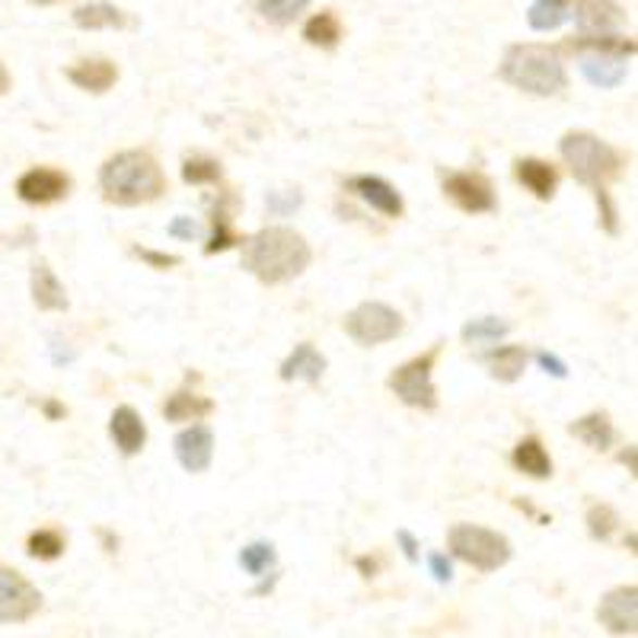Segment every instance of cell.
I'll return each mask as SVG.
<instances>
[{
	"mask_svg": "<svg viewBox=\"0 0 638 638\" xmlns=\"http://www.w3.org/2000/svg\"><path fill=\"white\" fill-rule=\"evenodd\" d=\"M42 610L39 588L16 568L0 565V626L29 623Z\"/></svg>",
	"mask_w": 638,
	"mask_h": 638,
	"instance_id": "9",
	"label": "cell"
},
{
	"mask_svg": "<svg viewBox=\"0 0 638 638\" xmlns=\"http://www.w3.org/2000/svg\"><path fill=\"white\" fill-rule=\"evenodd\" d=\"M29 3H36V7H54V3H61V0H29Z\"/></svg>",
	"mask_w": 638,
	"mask_h": 638,
	"instance_id": "47",
	"label": "cell"
},
{
	"mask_svg": "<svg viewBox=\"0 0 638 638\" xmlns=\"http://www.w3.org/2000/svg\"><path fill=\"white\" fill-rule=\"evenodd\" d=\"M597 620L610 636H636L638 629V588L620 585L606 590L597 606Z\"/></svg>",
	"mask_w": 638,
	"mask_h": 638,
	"instance_id": "11",
	"label": "cell"
},
{
	"mask_svg": "<svg viewBox=\"0 0 638 638\" xmlns=\"http://www.w3.org/2000/svg\"><path fill=\"white\" fill-rule=\"evenodd\" d=\"M141 262H148L150 268H160V272H166V268H176L183 259L179 255H170V252H153V249H145V246H135L132 249Z\"/></svg>",
	"mask_w": 638,
	"mask_h": 638,
	"instance_id": "37",
	"label": "cell"
},
{
	"mask_svg": "<svg viewBox=\"0 0 638 638\" xmlns=\"http://www.w3.org/2000/svg\"><path fill=\"white\" fill-rule=\"evenodd\" d=\"M109 435L122 456H138L148 443V425L132 405H118L109 418Z\"/></svg>",
	"mask_w": 638,
	"mask_h": 638,
	"instance_id": "15",
	"label": "cell"
},
{
	"mask_svg": "<svg viewBox=\"0 0 638 638\" xmlns=\"http://www.w3.org/2000/svg\"><path fill=\"white\" fill-rule=\"evenodd\" d=\"M565 20H568V0H534L530 10H527V23L537 33L559 29Z\"/></svg>",
	"mask_w": 638,
	"mask_h": 638,
	"instance_id": "28",
	"label": "cell"
},
{
	"mask_svg": "<svg viewBox=\"0 0 638 638\" xmlns=\"http://www.w3.org/2000/svg\"><path fill=\"white\" fill-rule=\"evenodd\" d=\"M173 450H176V460L186 473H204L214 460V435L208 425H192L176 435Z\"/></svg>",
	"mask_w": 638,
	"mask_h": 638,
	"instance_id": "14",
	"label": "cell"
},
{
	"mask_svg": "<svg viewBox=\"0 0 638 638\" xmlns=\"http://www.w3.org/2000/svg\"><path fill=\"white\" fill-rule=\"evenodd\" d=\"M275 559H278L275 546L265 540L249 542V546H243V552H240V565H243L246 575H252V578H262L275 565Z\"/></svg>",
	"mask_w": 638,
	"mask_h": 638,
	"instance_id": "33",
	"label": "cell"
},
{
	"mask_svg": "<svg viewBox=\"0 0 638 638\" xmlns=\"http://www.w3.org/2000/svg\"><path fill=\"white\" fill-rule=\"evenodd\" d=\"M428 565H431V572H435V578L447 585L450 578H453V568H450V559L441 555V552H431V559H428Z\"/></svg>",
	"mask_w": 638,
	"mask_h": 638,
	"instance_id": "39",
	"label": "cell"
},
{
	"mask_svg": "<svg viewBox=\"0 0 638 638\" xmlns=\"http://www.w3.org/2000/svg\"><path fill=\"white\" fill-rule=\"evenodd\" d=\"M396 540L402 542V552H405V559H409V562H418V542H415V537H412L409 530H399V534H396Z\"/></svg>",
	"mask_w": 638,
	"mask_h": 638,
	"instance_id": "41",
	"label": "cell"
},
{
	"mask_svg": "<svg viewBox=\"0 0 638 638\" xmlns=\"http://www.w3.org/2000/svg\"><path fill=\"white\" fill-rule=\"evenodd\" d=\"M33 303L39 307V310H67L71 307V300H67V291H64V285L58 282V275L49 268V262H36L33 265Z\"/></svg>",
	"mask_w": 638,
	"mask_h": 638,
	"instance_id": "22",
	"label": "cell"
},
{
	"mask_svg": "<svg viewBox=\"0 0 638 638\" xmlns=\"http://www.w3.org/2000/svg\"><path fill=\"white\" fill-rule=\"evenodd\" d=\"M97 537H99V542H102V549H105L109 555H112V552H118V537H115L112 530H105V527H99Z\"/></svg>",
	"mask_w": 638,
	"mask_h": 638,
	"instance_id": "44",
	"label": "cell"
},
{
	"mask_svg": "<svg viewBox=\"0 0 638 638\" xmlns=\"http://www.w3.org/2000/svg\"><path fill=\"white\" fill-rule=\"evenodd\" d=\"M483 361L489 364V374L495 377V380H501V384H514V380H521V377H524L530 354H527V348H524V345H498V348H491V351L483 354Z\"/></svg>",
	"mask_w": 638,
	"mask_h": 638,
	"instance_id": "21",
	"label": "cell"
},
{
	"mask_svg": "<svg viewBox=\"0 0 638 638\" xmlns=\"http://www.w3.org/2000/svg\"><path fill=\"white\" fill-rule=\"evenodd\" d=\"M71 20L77 29H128L132 26V16L109 0H93V3L77 7Z\"/></svg>",
	"mask_w": 638,
	"mask_h": 638,
	"instance_id": "20",
	"label": "cell"
},
{
	"mask_svg": "<svg viewBox=\"0 0 638 638\" xmlns=\"http://www.w3.org/2000/svg\"><path fill=\"white\" fill-rule=\"evenodd\" d=\"M511 463H514L524 476H530V479H549V476H552V460H549V453H546V447H542V441L537 435L524 438V441L514 447Z\"/></svg>",
	"mask_w": 638,
	"mask_h": 638,
	"instance_id": "24",
	"label": "cell"
},
{
	"mask_svg": "<svg viewBox=\"0 0 638 638\" xmlns=\"http://www.w3.org/2000/svg\"><path fill=\"white\" fill-rule=\"evenodd\" d=\"M514 176L517 183L540 201H552L555 189H559V170L552 163H546L540 157H521L514 163Z\"/></svg>",
	"mask_w": 638,
	"mask_h": 638,
	"instance_id": "18",
	"label": "cell"
},
{
	"mask_svg": "<svg viewBox=\"0 0 638 638\" xmlns=\"http://www.w3.org/2000/svg\"><path fill=\"white\" fill-rule=\"evenodd\" d=\"M64 549H67V540H64V534L54 530V527H42V530L29 534V540H26V552H29L33 559H39V562H54V559H61Z\"/></svg>",
	"mask_w": 638,
	"mask_h": 638,
	"instance_id": "30",
	"label": "cell"
},
{
	"mask_svg": "<svg viewBox=\"0 0 638 638\" xmlns=\"http://www.w3.org/2000/svg\"><path fill=\"white\" fill-rule=\"evenodd\" d=\"M402 329H405L402 313L393 310L390 303H380V300L358 303V307L345 316V333H348V339L354 345H361V348L393 342L396 336H402Z\"/></svg>",
	"mask_w": 638,
	"mask_h": 638,
	"instance_id": "8",
	"label": "cell"
},
{
	"mask_svg": "<svg viewBox=\"0 0 638 638\" xmlns=\"http://www.w3.org/2000/svg\"><path fill=\"white\" fill-rule=\"evenodd\" d=\"M593 198H597V208H600V224H603V230L606 234H620V211H616V204H613V196H610V189L606 186H600V189H590Z\"/></svg>",
	"mask_w": 638,
	"mask_h": 638,
	"instance_id": "35",
	"label": "cell"
},
{
	"mask_svg": "<svg viewBox=\"0 0 638 638\" xmlns=\"http://www.w3.org/2000/svg\"><path fill=\"white\" fill-rule=\"evenodd\" d=\"M620 460H623V463H629V473L636 476V473H638V470H636V447L623 450V453H620Z\"/></svg>",
	"mask_w": 638,
	"mask_h": 638,
	"instance_id": "45",
	"label": "cell"
},
{
	"mask_svg": "<svg viewBox=\"0 0 638 638\" xmlns=\"http://www.w3.org/2000/svg\"><path fill=\"white\" fill-rule=\"evenodd\" d=\"M16 196L26 204H54L71 196V176L54 166H33L16 179Z\"/></svg>",
	"mask_w": 638,
	"mask_h": 638,
	"instance_id": "12",
	"label": "cell"
},
{
	"mask_svg": "<svg viewBox=\"0 0 638 638\" xmlns=\"http://www.w3.org/2000/svg\"><path fill=\"white\" fill-rule=\"evenodd\" d=\"M537 361H540V367H546V374H552V377H565L568 374V367L555 354H549V351H537Z\"/></svg>",
	"mask_w": 638,
	"mask_h": 638,
	"instance_id": "40",
	"label": "cell"
},
{
	"mask_svg": "<svg viewBox=\"0 0 638 638\" xmlns=\"http://www.w3.org/2000/svg\"><path fill=\"white\" fill-rule=\"evenodd\" d=\"M575 20L581 36H610L626 20V10L616 0H575Z\"/></svg>",
	"mask_w": 638,
	"mask_h": 638,
	"instance_id": "16",
	"label": "cell"
},
{
	"mask_svg": "<svg viewBox=\"0 0 638 638\" xmlns=\"http://www.w3.org/2000/svg\"><path fill=\"white\" fill-rule=\"evenodd\" d=\"M303 39L316 49H336L342 42V20L333 10H320L303 23Z\"/></svg>",
	"mask_w": 638,
	"mask_h": 638,
	"instance_id": "26",
	"label": "cell"
},
{
	"mask_svg": "<svg viewBox=\"0 0 638 638\" xmlns=\"http://www.w3.org/2000/svg\"><path fill=\"white\" fill-rule=\"evenodd\" d=\"M568 431L578 438L581 443H588L590 450H610L613 441H616V428H613V422H610V415L606 412H588V415H581L578 422H572L568 425Z\"/></svg>",
	"mask_w": 638,
	"mask_h": 638,
	"instance_id": "23",
	"label": "cell"
},
{
	"mask_svg": "<svg viewBox=\"0 0 638 638\" xmlns=\"http://www.w3.org/2000/svg\"><path fill=\"white\" fill-rule=\"evenodd\" d=\"M326 358H323V351H316L310 342H300L285 358V364H282V371H278V377L282 380H303V384H320L323 380V374H326Z\"/></svg>",
	"mask_w": 638,
	"mask_h": 638,
	"instance_id": "19",
	"label": "cell"
},
{
	"mask_svg": "<svg viewBox=\"0 0 638 638\" xmlns=\"http://www.w3.org/2000/svg\"><path fill=\"white\" fill-rule=\"evenodd\" d=\"M170 237H183V240H201V227L192 217H176L170 224Z\"/></svg>",
	"mask_w": 638,
	"mask_h": 638,
	"instance_id": "38",
	"label": "cell"
},
{
	"mask_svg": "<svg viewBox=\"0 0 638 638\" xmlns=\"http://www.w3.org/2000/svg\"><path fill=\"white\" fill-rule=\"evenodd\" d=\"M568 49L578 51L581 74L588 84L600 87V90H613L629 74L626 61L636 54V42L623 39V36H578L568 42Z\"/></svg>",
	"mask_w": 638,
	"mask_h": 638,
	"instance_id": "5",
	"label": "cell"
},
{
	"mask_svg": "<svg viewBox=\"0 0 638 638\" xmlns=\"http://www.w3.org/2000/svg\"><path fill=\"white\" fill-rule=\"evenodd\" d=\"M42 412H46V418H49V422H61V418L67 415V409H64L58 399H46V402H42Z\"/></svg>",
	"mask_w": 638,
	"mask_h": 638,
	"instance_id": "43",
	"label": "cell"
},
{
	"mask_svg": "<svg viewBox=\"0 0 638 638\" xmlns=\"http://www.w3.org/2000/svg\"><path fill=\"white\" fill-rule=\"evenodd\" d=\"M300 201H303V196H300V189H278V192H268V198H265V208H268V214H275V217H288L295 208H300Z\"/></svg>",
	"mask_w": 638,
	"mask_h": 638,
	"instance_id": "36",
	"label": "cell"
},
{
	"mask_svg": "<svg viewBox=\"0 0 638 638\" xmlns=\"http://www.w3.org/2000/svg\"><path fill=\"white\" fill-rule=\"evenodd\" d=\"M441 342H435L425 354H415L412 361L399 364L387 387L399 396V402L422 409V412H435L438 409V387H435V364L441 358Z\"/></svg>",
	"mask_w": 638,
	"mask_h": 638,
	"instance_id": "7",
	"label": "cell"
},
{
	"mask_svg": "<svg viewBox=\"0 0 638 638\" xmlns=\"http://www.w3.org/2000/svg\"><path fill=\"white\" fill-rule=\"evenodd\" d=\"M585 524H588V534L597 542H606L613 534H616V527H620V514L610 508V504H603V501H593L588 508V514H585Z\"/></svg>",
	"mask_w": 638,
	"mask_h": 638,
	"instance_id": "32",
	"label": "cell"
},
{
	"mask_svg": "<svg viewBox=\"0 0 638 638\" xmlns=\"http://www.w3.org/2000/svg\"><path fill=\"white\" fill-rule=\"evenodd\" d=\"M255 13L275 26H288L310 7V0H252Z\"/></svg>",
	"mask_w": 638,
	"mask_h": 638,
	"instance_id": "31",
	"label": "cell"
},
{
	"mask_svg": "<svg viewBox=\"0 0 638 638\" xmlns=\"http://www.w3.org/2000/svg\"><path fill=\"white\" fill-rule=\"evenodd\" d=\"M64 77L77 87V90H87V93H105L115 87L118 80V64L109 61V58H84L77 64H71L64 71Z\"/></svg>",
	"mask_w": 638,
	"mask_h": 638,
	"instance_id": "17",
	"label": "cell"
},
{
	"mask_svg": "<svg viewBox=\"0 0 638 638\" xmlns=\"http://www.w3.org/2000/svg\"><path fill=\"white\" fill-rule=\"evenodd\" d=\"M354 568H358L364 578H377V572H380V562H377V559H371V555H361V559H354Z\"/></svg>",
	"mask_w": 638,
	"mask_h": 638,
	"instance_id": "42",
	"label": "cell"
},
{
	"mask_svg": "<svg viewBox=\"0 0 638 638\" xmlns=\"http://www.w3.org/2000/svg\"><path fill=\"white\" fill-rule=\"evenodd\" d=\"M443 196L450 198L463 214H491L498 211V198L489 176L476 170H460L443 176Z\"/></svg>",
	"mask_w": 638,
	"mask_h": 638,
	"instance_id": "10",
	"label": "cell"
},
{
	"mask_svg": "<svg viewBox=\"0 0 638 638\" xmlns=\"http://www.w3.org/2000/svg\"><path fill=\"white\" fill-rule=\"evenodd\" d=\"M345 192L358 196L364 204H371L374 211H380L384 217H402V211H405L402 196L396 192V186H390L380 176H351L345 183Z\"/></svg>",
	"mask_w": 638,
	"mask_h": 638,
	"instance_id": "13",
	"label": "cell"
},
{
	"mask_svg": "<svg viewBox=\"0 0 638 638\" xmlns=\"http://www.w3.org/2000/svg\"><path fill=\"white\" fill-rule=\"evenodd\" d=\"M99 189L118 208H138L166 192V176L148 150H122L99 166Z\"/></svg>",
	"mask_w": 638,
	"mask_h": 638,
	"instance_id": "2",
	"label": "cell"
},
{
	"mask_svg": "<svg viewBox=\"0 0 638 638\" xmlns=\"http://www.w3.org/2000/svg\"><path fill=\"white\" fill-rule=\"evenodd\" d=\"M447 549L473 565L476 572L489 575V572H498L511 562V542L504 534L498 530H489V527H479V524H453L447 530Z\"/></svg>",
	"mask_w": 638,
	"mask_h": 638,
	"instance_id": "6",
	"label": "cell"
},
{
	"mask_svg": "<svg viewBox=\"0 0 638 638\" xmlns=\"http://www.w3.org/2000/svg\"><path fill=\"white\" fill-rule=\"evenodd\" d=\"M237 243H243L240 237H237V230H234V217H230V211H227V204H224V198L217 201V208L211 211V240L204 246V252L208 255H214V252H227V249H234Z\"/></svg>",
	"mask_w": 638,
	"mask_h": 638,
	"instance_id": "27",
	"label": "cell"
},
{
	"mask_svg": "<svg viewBox=\"0 0 638 638\" xmlns=\"http://www.w3.org/2000/svg\"><path fill=\"white\" fill-rule=\"evenodd\" d=\"M10 90V74H7V67H3V61H0V97Z\"/></svg>",
	"mask_w": 638,
	"mask_h": 638,
	"instance_id": "46",
	"label": "cell"
},
{
	"mask_svg": "<svg viewBox=\"0 0 638 638\" xmlns=\"http://www.w3.org/2000/svg\"><path fill=\"white\" fill-rule=\"evenodd\" d=\"M211 412H214V402L208 396L189 393V390H176V393L166 399V405H163V415L173 425H179V422H198V418H204Z\"/></svg>",
	"mask_w": 638,
	"mask_h": 638,
	"instance_id": "25",
	"label": "cell"
},
{
	"mask_svg": "<svg viewBox=\"0 0 638 638\" xmlns=\"http://www.w3.org/2000/svg\"><path fill=\"white\" fill-rule=\"evenodd\" d=\"M221 176H224V166L214 157L196 153V157H186V163H183L186 186H214V183H221Z\"/></svg>",
	"mask_w": 638,
	"mask_h": 638,
	"instance_id": "29",
	"label": "cell"
},
{
	"mask_svg": "<svg viewBox=\"0 0 638 638\" xmlns=\"http://www.w3.org/2000/svg\"><path fill=\"white\" fill-rule=\"evenodd\" d=\"M498 77L530 97H559L568 87V74L559 49H549L540 42L511 46L501 58Z\"/></svg>",
	"mask_w": 638,
	"mask_h": 638,
	"instance_id": "3",
	"label": "cell"
},
{
	"mask_svg": "<svg viewBox=\"0 0 638 638\" xmlns=\"http://www.w3.org/2000/svg\"><path fill=\"white\" fill-rule=\"evenodd\" d=\"M559 153L568 163L572 176L588 186V189H600L613 179L623 176L626 170V153L606 145L603 138L590 135V132H568L559 141Z\"/></svg>",
	"mask_w": 638,
	"mask_h": 638,
	"instance_id": "4",
	"label": "cell"
},
{
	"mask_svg": "<svg viewBox=\"0 0 638 638\" xmlns=\"http://www.w3.org/2000/svg\"><path fill=\"white\" fill-rule=\"evenodd\" d=\"M508 333H511V323L508 320H501V316H483V320H473V323L463 326V342H498Z\"/></svg>",
	"mask_w": 638,
	"mask_h": 638,
	"instance_id": "34",
	"label": "cell"
},
{
	"mask_svg": "<svg viewBox=\"0 0 638 638\" xmlns=\"http://www.w3.org/2000/svg\"><path fill=\"white\" fill-rule=\"evenodd\" d=\"M310 243L291 227H262L243 240V268L262 285H288L310 268Z\"/></svg>",
	"mask_w": 638,
	"mask_h": 638,
	"instance_id": "1",
	"label": "cell"
}]
</instances>
